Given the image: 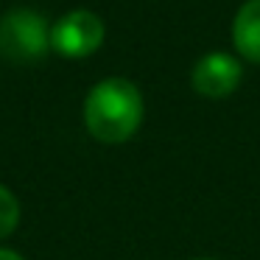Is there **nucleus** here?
<instances>
[{
	"instance_id": "nucleus-1",
	"label": "nucleus",
	"mask_w": 260,
	"mask_h": 260,
	"mask_svg": "<svg viewBox=\"0 0 260 260\" xmlns=\"http://www.w3.org/2000/svg\"><path fill=\"white\" fill-rule=\"evenodd\" d=\"M143 120V95L126 79H104L84 101V123L101 143H126Z\"/></svg>"
},
{
	"instance_id": "nucleus-2",
	"label": "nucleus",
	"mask_w": 260,
	"mask_h": 260,
	"mask_svg": "<svg viewBox=\"0 0 260 260\" xmlns=\"http://www.w3.org/2000/svg\"><path fill=\"white\" fill-rule=\"evenodd\" d=\"M51 34L45 20L31 9H14L0 20V56L14 64H34L45 56Z\"/></svg>"
},
{
	"instance_id": "nucleus-3",
	"label": "nucleus",
	"mask_w": 260,
	"mask_h": 260,
	"mask_svg": "<svg viewBox=\"0 0 260 260\" xmlns=\"http://www.w3.org/2000/svg\"><path fill=\"white\" fill-rule=\"evenodd\" d=\"M104 42V23L92 12H70L53 25L51 48L68 59H84L95 53Z\"/></svg>"
},
{
	"instance_id": "nucleus-4",
	"label": "nucleus",
	"mask_w": 260,
	"mask_h": 260,
	"mask_svg": "<svg viewBox=\"0 0 260 260\" xmlns=\"http://www.w3.org/2000/svg\"><path fill=\"white\" fill-rule=\"evenodd\" d=\"M193 87L204 98H226L241 81V64L230 53H207L199 59L190 76Z\"/></svg>"
},
{
	"instance_id": "nucleus-5",
	"label": "nucleus",
	"mask_w": 260,
	"mask_h": 260,
	"mask_svg": "<svg viewBox=\"0 0 260 260\" xmlns=\"http://www.w3.org/2000/svg\"><path fill=\"white\" fill-rule=\"evenodd\" d=\"M232 42L249 62H260V0L243 3L232 23Z\"/></svg>"
},
{
	"instance_id": "nucleus-6",
	"label": "nucleus",
	"mask_w": 260,
	"mask_h": 260,
	"mask_svg": "<svg viewBox=\"0 0 260 260\" xmlns=\"http://www.w3.org/2000/svg\"><path fill=\"white\" fill-rule=\"evenodd\" d=\"M20 224V202L9 187L0 185V241L9 238Z\"/></svg>"
},
{
	"instance_id": "nucleus-7",
	"label": "nucleus",
	"mask_w": 260,
	"mask_h": 260,
	"mask_svg": "<svg viewBox=\"0 0 260 260\" xmlns=\"http://www.w3.org/2000/svg\"><path fill=\"white\" fill-rule=\"evenodd\" d=\"M0 260H23L14 249H0Z\"/></svg>"
},
{
	"instance_id": "nucleus-8",
	"label": "nucleus",
	"mask_w": 260,
	"mask_h": 260,
	"mask_svg": "<svg viewBox=\"0 0 260 260\" xmlns=\"http://www.w3.org/2000/svg\"><path fill=\"white\" fill-rule=\"evenodd\" d=\"M196 260H213V257H196Z\"/></svg>"
}]
</instances>
